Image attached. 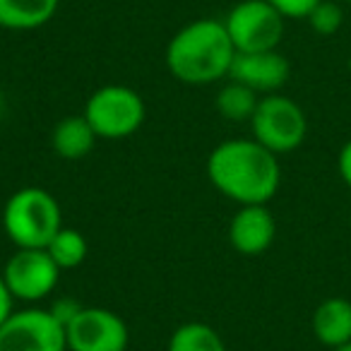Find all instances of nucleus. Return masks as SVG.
<instances>
[{
  "instance_id": "4",
  "label": "nucleus",
  "mask_w": 351,
  "mask_h": 351,
  "mask_svg": "<svg viewBox=\"0 0 351 351\" xmlns=\"http://www.w3.org/2000/svg\"><path fill=\"white\" fill-rule=\"evenodd\" d=\"M82 116L101 140H125L142 128L147 106L132 87L106 84L87 99Z\"/></svg>"
},
{
  "instance_id": "6",
  "label": "nucleus",
  "mask_w": 351,
  "mask_h": 351,
  "mask_svg": "<svg viewBox=\"0 0 351 351\" xmlns=\"http://www.w3.org/2000/svg\"><path fill=\"white\" fill-rule=\"evenodd\" d=\"M224 27L236 53H255L279 49L287 20L267 0H241L224 17Z\"/></svg>"
},
{
  "instance_id": "11",
  "label": "nucleus",
  "mask_w": 351,
  "mask_h": 351,
  "mask_svg": "<svg viewBox=\"0 0 351 351\" xmlns=\"http://www.w3.org/2000/svg\"><path fill=\"white\" fill-rule=\"evenodd\" d=\"M277 239V221L267 205H241L229 221V243L239 255L258 258Z\"/></svg>"
},
{
  "instance_id": "9",
  "label": "nucleus",
  "mask_w": 351,
  "mask_h": 351,
  "mask_svg": "<svg viewBox=\"0 0 351 351\" xmlns=\"http://www.w3.org/2000/svg\"><path fill=\"white\" fill-rule=\"evenodd\" d=\"M68 351H125L130 330L118 313L101 306H82L65 325Z\"/></svg>"
},
{
  "instance_id": "21",
  "label": "nucleus",
  "mask_w": 351,
  "mask_h": 351,
  "mask_svg": "<svg viewBox=\"0 0 351 351\" xmlns=\"http://www.w3.org/2000/svg\"><path fill=\"white\" fill-rule=\"evenodd\" d=\"M337 171H339L344 186L351 191V137L341 145L339 156H337Z\"/></svg>"
},
{
  "instance_id": "19",
  "label": "nucleus",
  "mask_w": 351,
  "mask_h": 351,
  "mask_svg": "<svg viewBox=\"0 0 351 351\" xmlns=\"http://www.w3.org/2000/svg\"><path fill=\"white\" fill-rule=\"evenodd\" d=\"M284 20H306L320 0H267Z\"/></svg>"
},
{
  "instance_id": "25",
  "label": "nucleus",
  "mask_w": 351,
  "mask_h": 351,
  "mask_svg": "<svg viewBox=\"0 0 351 351\" xmlns=\"http://www.w3.org/2000/svg\"><path fill=\"white\" fill-rule=\"evenodd\" d=\"M341 3H351V0H341Z\"/></svg>"
},
{
  "instance_id": "23",
  "label": "nucleus",
  "mask_w": 351,
  "mask_h": 351,
  "mask_svg": "<svg viewBox=\"0 0 351 351\" xmlns=\"http://www.w3.org/2000/svg\"><path fill=\"white\" fill-rule=\"evenodd\" d=\"M332 351H351V341H349V344H344V346H337V349H332Z\"/></svg>"
},
{
  "instance_id": "2",
  "label": "nucleus",
  "mask_w": 351,
  "mask_h": 351,
  "mask_svg": "<svg viewBox=\"0 0 351 351\" xmlns=\"http://www.w3.org/2000/svg\"><path fill=\"white\" fill-rule=\"evenodd\" d=\"M236 58L234 41L224 20H193L171 36L166 46V68L178 82L202 87L229 77Z\"/></svg>"
},
{
  "instance_id": "20",
  "label": "nucleus",
  "mask_w": 351,
  "mask_h": 351,
  "mask_svg": "<svg viewBox=\"0 0 351 351\" xmlns=\"http://www.w3.org/2000/svg\"><path fill=\"white\" fill-rule=\"evenodd\" d=\"M80 308H82V303H77L75 298H68V296H65V298H56V301L51 303L49 311H51V315H53L56 320H58L60 325L65 327L70 320H73L75 315H77Z\"/></svg>"
},
{
  "instance_id": "10",
  "label": "nucleus",
  "mask_w": 351,
  "mask_h": 351,
  "mask_svg": "<svg viewBox=\"0 0 351 351\" xmlns=\"http://www.w3.org/2000/svg\"><path fill=\"white\" fill-rule=\"evenodd\" d=\"M289 75H291V65H289L287 56L279 53V49L236 53L229 70V80L245 84L253 92H258L260 97L277 94L287 84Z\"/></svg>"
},
{
  "instance_id": "8",
  "label": "nucleus",
  "mask_w": 351,
  "mask_h": 351,
  "mask_svg": "<svg viewBox=\"0 0 351 351\" xmlns=\"http://www.w3.org/2000/svg\"><path fill=\"white\" fill-rule=\"evenodd\" d=\"M0 351H68L65 327L49 308H22L0 325Z\"/></svg>"
},
{
  "instance_id": "24",
  "label": "nucleus",
  "mask_w": 351,
  "mask_h": 351,
  "mask_svg": "<svg viewBox=\"0 0 351 351\" xmlns=\"http://www.w3.org/2000/svg\"><path fill=\"white\" fill-rule=\"evenodd\" d=\"M346 65H349V73H351V53H349V60H346Z\"/></svg>"
},
{
  "instance_id": "16",
  "label": "nucleus",
  "mask_w": 351,
  "mask_h": 351,
  "mask_svg": "<svg viewBox=\"0 0 351 351\" xmlns=\"http://www.w3.org/2000/svg\"><path fill=\"white\" fill-rule=\"evenodd\" d=\"M258 104L260 94L245 87V84L234 82V80H229L217 94V111H219L221 118L231 123H250Z\"/></svg>"
},
{
  "instance_id": "13",
  "label": "nucleus",
  "mask_w": 351,
  "mask_h": 351,
  "mask_svg": "<svg viewBox=\"0 0 351 351\" xmlns=\"http://www.w3.org/2000/svg\"><path fill=\"white\" fill-rule=\"evenodd\" d=\"M97 140V132L82 113L80 116H65L63 121L56 123L53 132H51V147L65 161L84 159L94 149Z\"/></svg>"
},
{
  "instance_id": "7",
  "label": "nucleus",
  "mask_w": 351,
  "mask_h": 351,
  "mask_svg": "<svg viewBox=\"0 0 351 351\" xmlns=\"http://www.w3.org/2000/svg\"><path fill=\"white\" fill-rule=\"evenodd\" d=\"M60 272L46 248H17L0 274L15 301L36 303L56 291Z\"/></svg>"
},
{
  "instance_id": "3",
  "label": "nucleus",
  "mask_w": 351,
  "mask_h": 351,
  "mask_svg": "<svg viewBox=\"0 0 351 351\" xmlns=\"http://www.w3.org/2000/svg\"><path fill=\"white\" fill-rule=\"evenodd\" d=\"M3 229L15 248H46L63 229V212L46 188L15 191L3 207Z\"/></svg>"
},
{
  "instance_id": "12",
  "label": "nucleus",
  "mask_w": 351,
  "mask_h": 351,
  "mask_svg": "<svg viewBox=\"0 0 351 351\" xmlns=\"http://www.w3.org/2000/svg\"><path fill=\"white\" fill-rule=\"evenodd\" d=\"M313 335L327 349H337L351 341V301L341 296L325 298L313 313Z\"/></svg>"
},
{
  "instance_id": "18",
  "label": "nucleus",
  "mask_w": 351,
  "mask_h": 351,
  "mask_svg": "<svg viewBox=\"0 0 351 351\" xmlns=\"http://www.w3.org/2000/svg\"><path fill=\"white\" fill-rule=\"evenodd\" d=\"M306 22L311 25V29L320 36H332L341 29L344 25V10H341L339 3L335 0H320L313 12L306 17Z\"/></svg>"
},
{
  "instance_id": "14",
  "label": "nucleus",
  "mask_w": 351,
  "mask_h": 351,
  "mask_svg": "<svg viewBox=\"0 0 351 351\" xmlns=\"http://www.w3.org/2000/svg\"><path fill=\"white\" fill-rule=\"evenodd\" d=\"M60 0H0V27L8 32H32L49 25Z\"/></svg>"
},
{
  "instance_id": "22",
  "label": "nucleus",
  "mask_w": 351,
  "mask_h": 351,
  "mask_svg": "<svg viewBox=\"0 0 351 351\" xmlns=\"http://www.w3.org/2000/svg\"><path fill=\"white\" fill-rule=\"evenodd\" d=\"M12 311H15V298L10 296L5 282H3V274H0V325L12 315Z\"/></svg>"
},
{
  "instance_id": "5",
  "label": "nucleus",
  "mask_w": 351,
  "mask_h": 351,
  "mask_svg": "<svg viewBox=\"0 0 351 351\" xmlns=\"http://www.w3.org/2000/svg\"><path fill=\"white\" fill-rule=\"evenodd\" d=\"M250 132H253V140L267 147L272 154H289L306 142V111L293 99L279 92L260 97L258 108L250 118Z\"/></svg>"
},
{
  "instance_id": "15",
  "label": "nucleus",
  "mask_w": 351,
  "mask_h": 351,
  "mask_svg": "<svg viewBox=\"0 0 351 351\" xmlns=\"http://www.w3.org/2000/svg\"><path fill=\"white\" fill-rule=\"evenodd\" d=\"M166 351H229L221 335L207 322H183L173 330Z\"/></svg>"
},
{
  "instance_id": "1",
  "label": "nucleus",
  "mask_w": 351,
  "mask_h": 351,
  "mask_svg": "<svg viewBox=\"0 0 351 351\" xmlns=\"http://www.w3.org/2000/svg\"><path fill=\"white\" fill-rule=\"evenodd\" d=\"M207 178L236 205H267L282 186L279 156L253 137L224 140L207 156Z\"/></svg>"
},
{
  "instance_id": "17",
  "label": "nucleus",
  "mask_w": 351,
  "mask_h": 351,
  "mask_svg": "<svg viewBox=\"0 0 351 351\" xmlns=\"http://www.w3.org/2000/svg\"><path fill=\"white\" fill-rule=\"evenodd\" d=\"M46 250H49V255L53 258V263L58 265L60 269H75L87 260L89 243L82 231L63 226V229L51 239Z\"/></svg>"
}]
</instances>
